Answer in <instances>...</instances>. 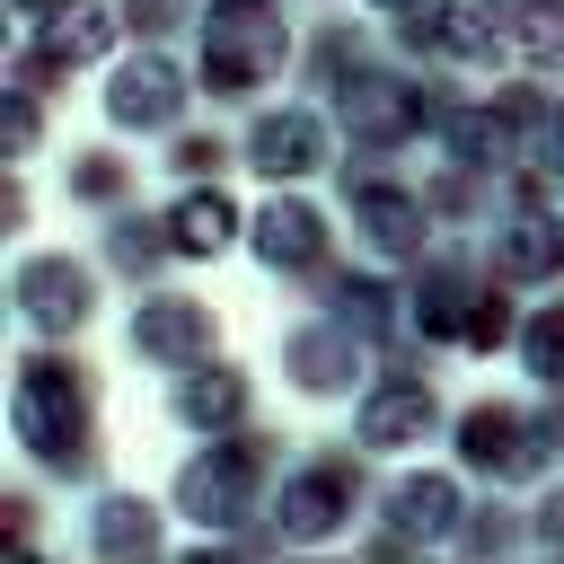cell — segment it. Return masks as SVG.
<instances>
[{"instance_id": "1", "label": "cell", "mask_w": 564, "mask_h": 564, "mask_svg": "<svg viewBox=\"0 0 564 564\" xmlns=\"http://www.w3.org/2000/svg\"><path fill=\"white\" fill-rule=\"evenodd\" d=\"M273 62H282V18H273V0H220V9L203 18V88H212V97L264 88Z\"/></svg>"}, {"instance_id": "2", "label": "cell", "mask_w": 564, "mask_h": 564, "mask_svg": "<svg viewBox=\"0 0 564 564\" xmlns=\"http://www.w3.org/2000/svg\"><path fill=\"white\" fill-rule=\"evenodd\" d=\"M18 441L35 458H79V441H88V370L79 361H26L18 370Z\"/></svg>"}, {"instance_id": "3", "label": "cell", "mask_w": 564, "mask_h": 564, "mask_svg": "<svg viewBox=\"0 0 564 564\" xmlns=\"http://www.w3.org/2000/svg\"><path fill=\"white\" fill-rule=\"evenodd\" d=\"M247 494H256V449H238V441H203L176 467V511L185 520H238Z\"/></svg>"}, {"instance_id": "4", "label": "cell", "mask_w": 564, "mask_h": 564, "mask_svg": "<svg viewBox=\"0 0 564 564\" xmlns=\"http://www.w3.org/2000/svg\"><path fill=\"white\" fill-rule=\"evenodd\" d=\"M546 432L520 414V405H502V397H485V405H467V458L485 467V476H538L546 467V449H538Z\"/></svg>"}, {"instance_id": "5", "label": "cell", "mask_w": 564, "mask_h": 564, "mask_svg": "<svg viewBox=\"0 0 564 564\" xmlns=\"http://www.w3.org/2000/svg\"><path fill=\"white\" fill-rule=\"evenodd\" d=\"M176 62H159V53H141V62H123L115 79H106V123H123V132H159V123H176Z\"/></svg>"}, {"instance_id": "6", "label": "cell", "mask_w": 564, "mask_h": 564, "mask_svg": "<svg viewBox=\"0 0 564 564\" xmlns=\"http://www.w3.org/2000/svg\"><path fill=\"white\" fill-rule=\"evenodd\" d=\"M352 344L335 335V317H317V326H291L282 335V379L300 388V397H344L352 388Z\"/></svg>"}, {"instance_id": "7", "label": "cell", "mask_w": 564, "mask_h": 564, "mask_svg": "<svg viewBox=\"0 0 564 564\" xmlns=\"http://www.w3.org/2000/svg\"><path fill=\"white\" fill-rule=\"evenodd\" d=\"M18 308H26V326L70 335V326L88 317V273H79L70 256H35V264H18Z\"/></svg>"}, {"instance_id": "8", "label": "cell", "mask_w": 564, "mask_h": 564, "mask_svg": "<svg viewBox=\"0 0 564 564\" xmlns=\"http://www.w3.org/2000/svg\"><path fill=\"white\" fill-rule=\"evenodd\" d=\"M247 150H256V167H264V176H308V167L326 159V123H317L308 106H273V115L256 123V141H247Z\"/></svg>"}, {"instance_id": "9", "label": "cell", "mask_w": 564, "mask_h": 564, "mask_svg": "<svg viewBox=\"0 0 564 564\" xmlns=\"http://www.w3.org/2000/svg\"><path fill=\"white\" fill-rule=\"evenodd\" d=\"M123 344H132L141 361H194V344H212V308H194V300H150V308L123 326Z\"/></svg>"}, {"instance_id": "10", "label": "cell", "mask_w": 564, "mask_h": 564, "mask_svg": "<svg viewBox=\"0 0 564 564\" xmlns=\"http://www.w3.org/2000/svg\"><path fill=\"white\" fill-rule=\"evenodd\" d=\"M432 388L423 379H388L370 405H361V449H414L423 432H432Z\"/></svg>"}, {"instance_id": "11", "label": "cell", "mask_w": 564, "mask_h": 564, "mask_svg": "<svg viewBox=\"0 0 564 564\" xmlns=\"http://www.w3.org/2000/svg\"><path fill=\"white\" fill-rule=\"evenodd\" d=\"M256 256H264L273 273H308V264L326 256V220L282 194V203H264V220H256Z\"/></svg>"}, {"instance_id": "12", "label": "cell", "mask_w": 564, "mask_h": 564, "mask_svg": "<svg viewBox=\"0 0 564 564\" xmlns=\"http://www.w3.org/2000/svg\"><path fill=\"white\" fill-rule=\"evenodd\" d=\"M344 494H352V485H344V467H326V458H317V467H300V476L282 485V538H300V546H308V538L344 529Z\"/></svg>"}, {"instance_id": "13", "label": "cell", "mask_w": 564, "mask_h": 564, "mask_svg": "<svg viewBox=\"0 0 564 564\" xmlns=\"http://www.w3.org/2000/svg\"><path fill=\"white\" fill-rule=\"evenodd\" d=\"M247 414V370H229V361H185V379H176V423H194V432H220V423H238Z\"/></svg>"}, {"instance_id": "14", "label": "cell", "mask_w": 564, "mask_h": 564, "mask_svg": "<svg viewBox=\"0 0 564 564\" xmlns=\"http://www.w3.org/2000/svg\"><path fill=\"white\" fill-rule=\"evenodd\" d=\"M229 229H238V212H229V194H185L176 212H167V247L176 256H194V264H212V256H229Z\"/></svg>"}, {"instance_id": "15", "label": "cell", "mask_w": 564, "mask_h": 564, "mask_svg": "<svg viewBox=\"0 0 564 564\" xmlns=\"http://www.w3.org/2000/svg\"><path fill=\"white\" fill-rule=\"evenodd\" d=\"M352 220H361V238H370L379 256H405V247L423 238V212H414V194H397V185H361V194H352Z\"/></svg>"}, {"instance_id": "16", "label": "cell", "mask_w": 564, "mask_h": 564, "mask_svg": "<svg viewBox=\"0 0 564 564\" xmlns=\"http://www.w3.org/2000/svg\"><path fill=\"white\" fill-rule=\"evenodd\" d=\"M388 520H397V538H441L458 520V485L449 476H405L388 494Z\"/></svg>"}, {"instance_id": "17", "label": "cell", "mask_w": 564, "mask_h": 564, "mask_svg": "<svg viewBox=\"0 0 564 564\" xmlns=\"http://www.w3.org/2000/svg\"><path fill=\"white\" fill-rule=\"evenodd\" d=\"M106 35H115V9H97V0H70V9H62V26H44V53H53V62H88Z\"/></svg>"}, {"instance_id": "18", "label": "cell", "mask_w": 564, "mask_h": 564, "mask_svg": "<svg viewBox=\"0 0 564 564\" xmlns=\"http://www.w3.org/2000/svg\"><path fill=\"white\" fill-rule=\"evenodd\" d=\"M494 44H502V26H494V0H441V53L476 62V53H494Z\"/></svg>"}, {"instance_id": "19", "label": "cell", "mask_w": 564, "mask_h": 564, "mask_svg": "<svg viewBox=\"0 0 564 564\" xmlns=\"http://www.w3.org/2000/svg\"><path fill=\"white\" fill-rule=\"evenodd\" d=\"M520 352H529V379H538V388H564V300H546V308L529 317V344H520Z\"/></svg>"}, {"instance_id": "20", "label": "cell", "mask_w": 564, "mask_h": 564, "mask_svg": "<svg viewBox=\"0 0 564 564\" xmlns=\"http://www.w3.org/2000/svg\"><path fill=\"white\" fill-rule=\"evenodd\" d=\"M502 264L511 273H546L555 264V220H511L502 229Z\"/></svg>"}, {"instance_id": "21", "label": "cell", "mask_w": 564, "mask_h": 564, "mask_svg": "<svg viewBox=\"0 0 564 564\" xmlns=\"http://www.w3.org/2000/svg\"><path fill=\"white\" fill-rule=\"evenodd\" d=\"M141 511H150V502H132V494L97 502V546H159V529H150Z\"/></svg>"}, {"instance_id": "22", "label": "cell", "mask_w": 564, "mask_h": 564, "mask_svg": "<svg viewBox=\"0 0 564 564\" xmlns=\"http://www.w3.org/2000/svg\"><path fill=\"white\" fill-rule=\"evenodd\" d=\"M123 185H132V176H123L106 150H79V167H70V194H79V203H115Z\"/></svg>"}, {"instance_id": "23", "label": "cell", "mask_w": 564, "mask_h": 564, "mask_svg": "<svg viewBox=\"0 0 564 564\" xmlns=\"http://www.w3.org/2000/svg\"><path fill=\"white\" fill-rule=\"evenodd\" d=\"M538 167H564V97H555L546 123H538Z\"/></svg>"}, {"instance_id": "24", "label": "cell", "mask_w": 564, "mask_h": 564, "mask_svg": "<svg viewBox=\"0 0 564 564\" xmlns=\"http://www.w3.org/2000/svg\"><path fill=\"white\" fill-rule=\"evenodd\" d=\"M538 529H546V538L564 546V494H555V502H538Z\"/></svg>"}, {"instance_id": "25", "label": "cell", "mask_w": 564, "mask_h": 564, "mask_svg": "<svg viewBox=\"0 0 564 564\" xmlns=\"http://www.w3.org/2000/svg\"><path fill=\"white\" fill-rule=\"evenodd\" d=\"M370 9H414V0H370Z\"/></svg>"}, {"instance_id": "26", "label": "cell", "mask_w": 564, "mask_h": 564, "mask_svg": "<svg viewBox=\"0 0 564 564\" xmlns=\"http://www.w3.org/2000/svg\"><path fill=\"white\" fill-rule=\"evenodd\" d=\"M18 9H35V0H18Z\"/></svg>"}]
</instances>
